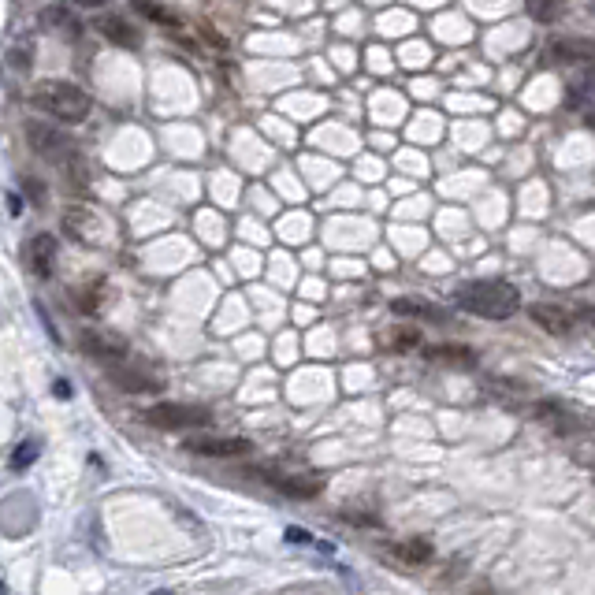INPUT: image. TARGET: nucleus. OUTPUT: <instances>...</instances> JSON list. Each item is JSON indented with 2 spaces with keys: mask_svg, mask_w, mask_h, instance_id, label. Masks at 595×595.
<instances>
[{
  "mask_svg": "<svg viewBox=\"0 0 595 595\" xmlns=\"http://www.w3.org/2000/svg\"><path fill=\"white\" fill-rule=\"evenodd\" d=\"M395 555L402 558V562H428L432 558V543L428 540H402V543H395Z\"/></svg>",
  "mask_w": 595,
  "mask_h": 595,
  "instance_id": "a211bd4d",
  "label": "nucleus"
},
{
  "mask_svg": "<svg viewBox=\"0 0 595 595\" xmlns=\"http://www.w3.org/2000/svg\"><path fill=\"white\" fill-rule=\"evenodd\" d=\"M458 305L465 313L484 320H506L517 313L521 305V291H517L510 279H473L458 287Z\"/></svg>",
  "mask_w": 595,
  "mask_h": 595,
  "instance_id": "f257e3e1",
  "label": "nucleus"
},
{
  "mask_svg": "<svg viewBox=\"0 0 595 595\" xmlns=\"http://www.w3.org/2000/svg\"><path fill=\"white\" fill-rule=\"evenodd\" d=\"M53 395H56V398H71V384H67V380H56Z\"/></svg>",
  "mask_w": 595,
  "mask_h": 595,
  "instance_id": "b1692460",
  "label": "nucleus"
},
{
  "mask_svg": "<svg viewBox=\"0 0 595 595\" xmlns=\"http://www.w3.org/2000/svg\"><path fill=\"white\" fill-rule=\"evenodd\" d=\"M64 231L71 238H79V242H86L90 246L93 242V231H97V220H93V212H82V209H71L64 216Z\"/></svg>",
  "mask_w": 595,
  "mask_h": 595,
  "instance_id": "dca6fc26",
  "label": "nucleus"
},
{
  "mask_svg": "<svg viewBox=\"0 0 595 595\" xmlns=\"http://www.w3.org/2000/svg\"><path fill=\"white\" fill-rule=\"evenodd\" d=\"M142 417H146V424L160 428V432H175V428H201V424H209L212 410H205V406H183V402H157Z\"/></svg>",
  "mask_w": 595,
  "mask_h": 595,
  "instance_id": "7ed1b4c3",
  "label": "nucleus"
},
{
  "mask_svg": "<svg viewBox=\"0 0 595 595\" xmlns=\"http://www.w3.org/2000/svg\"><path fill=\"white\" fill-rule=\"evenodd\" d=\"M257 476H265V484L279 488L283 495H291V499H317L324 484H320L317 476H283V473H272V469H253Z\"/></svg>",
  "mask_w": 595,
  "mask_h": 595,
  "instance_id": "20e7f679",
  "label": "nucleus"
},
{
  "mask_svg": "<svg viewBox=\"0 0 595 595\" xmlns=\"http://www.w3.org/2000/svg\"><path fill=\"white\" fill-rule=\"evenodd\" d=\"M287 540L302 543V547H320V551H328L324 543H317V536H313V532H305V529H287Z\"/></svg>",
  "mask_w": 595,
  "mask_h": 595,
  "instance_id": "4be33fe9",
  "label": "nucleus"
},
{
  "mask_svg": "<svg viewBox=\"0 0 595 595\" xmlns=\"http://www.w3.org/2000/svg\"><path fill=\"white\" fill-rule=\"evenodd\" d=\"M391 309H395L398 317H424V320H443V309H436V305L428 302V298H395V302H391Z\"/></svg>",
  "mask_w": 595,
  "mask_h": 595,
  "instance_id": "2eb2a0df",
  "label": "nucleus"
},
{
  "mask_svg": "<svg viewBox=\"0 0 595 595\" xmlns=\"http://www.w3.org/2000/svg\"><path fill=\"white\" fill-rule=\"evenodd\" d=\"M79 4H101V0H79Z\"/></svg>",
  "mask_w": 595,
  "mask_h": 595,
  "instance_id": "393cba45",
  "label": "nucleus"
},
{
  "mask_svg": "<svg viewBox=\"0 0 595 595\" xmlns=\"http://www.w3.org/2000/svg\"><path fill=\"white\" fill-rule=\"evenodd\" d=\"M108 380H112L119 391H127V395H153V391H160V387H164L157 376L138 372V369H112V372H108Z\"/></svg>",
  "mask_w": 595,
  "mask_h": 595,
  "instance_id": "9d476101",
  "label": "nucleus"
},
{
  "mask_svg": "<svg viewBox=\"0 0 595 595\" xmlns=\"http://www.w3.org/2000/svg\"><path fill=\"white\" fill-rule=\"evenodd\" d=\"M134 12L153 19V23H160V27H179V15L168 12V8H160V4H153V0H134Z\"/></svg>",
  "mask_w": 595,
  "mask_h": 595,
  "instance_id": "6ab92c4d",
  "label": "nucleus"
},
{
  "mask_svg": "<svg viewBox=\"0 0 595 595\" xmlns=\"http://www.w3.org/2000/svg\"><path fill=\"white\" fill-rule=\"evenodd\" d=\"M428 357L432 361H439V365H454V369H473L476 354L469 350V346H428Z\"/></svg>",
  "mask_w": 595,
  "mask_h": 595,
  "instance_id": "4468645a",
  "label": "nucleus"
},
{
  "mask_svg": "<svg viewBox=\"0 0 595 595\" xmlns=\"http://www.w3.org/2000/svg\"><path fill=\"white\" fill-rule=\"evenodd\" d=\"M79 346L82 354L97 357V361H119V357L127 354V343L119 339V335H112V331H82L79 335Z\"/></svg>",
  "mask_w": 595,
  "mask_h": 595,
  "instance_id": "0eeeda50",
  "label": "nucleus"
},
{
  "mask_svg": "<svg viewBox=\"0 0 595 595\" xmlns=\"http://www.w3.org/2000/svg\"><path fill=\"white\" fill-rule=\"evenodd\" d=\"M569 0H529V15L540 19V23H555L558 15L566 12Z\"/></svg>",
  "mask_w": 595,
  "mask_h": 595,
  "instance_id": "aec40b11",
  "label": "nucleus"
},
{
  "mask_svg": "<svg viewBox=\"0 0 595 595\" xmlns=\"http://www.w3.org/2000/svg\"><path fill=\"white\" fill-rule=\"evenodd\" d=\"M56 253H60V242L53 235H34L27 242V268L38 279H49L56 268Z\"/></svg>",
  "mask_w": 595,
  "mask_h": 595,
  "instance_id": "423d86ee",
  "label": "nucleus"
},
{
  "mask_svg": "<svg viewBox=\"0 0 595 595\" xmlns=\"http://www.w3.org/2000/svg\"><path fill=\"white\" fill-rule=\"evenodd\" d=\"M183 450H190V454H205V458H235V454H250L253 443H250V439H212V436H201V439H186Z\"/></svg>",
  "mask_w": 595,
  "mask_h": 595,
  "instance_id": "6e6552de",
  "label": "nucleus"
},
{
  "mask_svg": "<svg viewBox=\"0 0 595 595\" xmlns=\"http://www.w3.org/2000/svg\"><path fill=\"white\" fill-rule=\"evenodd\" d=\"M529 313H532V320H536L543 331H551V335H566V331H573V313L555 302H536Z\"/></svg>",
  "mask_w": 595,
  "mask_h": 595,
  "instance_id": "1a4fd4ad",
  "label": "nucleus"
},
{
  "mask_svg": "<svg viewBox=\"0 0 595 595\" xmlns=\"http://www.w3.org/2000/svg\"><path fill=\"white\" fill-rule=\"evenodd\" d=\"M34 105L60 123H82L90 116V93L64 79H45L34 86Z\"/></svg>",
  "mask_w": 595,
  "mask_h": 595,
  "instance_id": "f03ea898",
  "label": "nucleus"
},
{
  "mask_svg": "<svg viewBox=\"0 0 595 595\" xmlns=\"http://www.w3.org/2000/svg\"><path fill=\"white\" fill-rule=\"evenodd\" d=\"M547 56L555 60V64H588L592 60V45L581 38H569V41H555Z\"/></svg>",
  "mask_w": 595,
  "mask_h": 595,
  "instance_id": "ddd939ff",
  "label": "nucleus"
},
{
  "mask_svg": "<svg viewBox=\"0 0 595 595\" xmlns=\"http://www.w3.org/2000/svg\"><path fill=\"white\" fill-rule=\"evenodd\" d=\"M27 142L34 146V153L45 160H64L67 157V138L64 131H56V127H49V123H30L27 127Z\"/></svg>",
  "mask_w": 595,
  "mask_h": 595,
  "instance_id": "39448f33",
  "label": "nucleus"
},
{
  "mask_svg": "<svg viewBox=\"0 0 595 595\" xmlns=\"http://www.w3.org/2000/svg\"><path fill=\"white\" fill-rule=\"evenodd\" d=\"M380 343L387 350H413V346H421V331L413 328H391L387 335H380Z\"/></svg>",
  "mask_w": 595,
  "mask_h": 595,
  "instance_id": "f3484780",
  "label": "nucleus"
},
{
  "mask_svg": "<svg viewBox=\"0 0 595 595\" xmlns=\"http://www.w3.org/2000/svg\"><path fill=\"white\" fill-rule=\"evenodd\" d=\"M38 454H41V443H38V439H23V443L15 447V454H12V469H15V473H23V469H30V465L38 462Z\"/></svg>",
  "mask_w": 595,
  "mask_h": 595,
  "instance_id": "412c9836",
  "label": "nucleus"
},
{
  "mask_svg": "<svg viewBox=\"0 0 595 595\" xmlns=\"http://www.w3.org/2000/svg\"><path fill=\"white\" fill-rule=\"evenodd\" d=\"M97 30H101L112 45H119V49H138V45H142V34H138L131 23H123L119 15H101V19H97Z\"/></svg>",
  "mask_w": 595,
  "mask_h": 595,
  "instance_id": "9b49d317",
  "label": "nucleus"
},
{
  "mask_svg": "<svg viewBox=\"0 0 595 595\" xmlns=\"http://www.w3.org/2000/svg\"><path fill=\"white\" fill-rule=\"evenodd\" d=\"M41 27L56 30V34H67V38L75 41L82 34V23L75 19V12L67 8V4H49L45 12H41Z\"/></svg>",
  "mask_w": 595,
  "mask_h": 595,
  "instance_id": "f8f14e48",
  "label": "nucleus"
},
{
  "mask_svg": "<svg viewBox=\"0 0 595 595\" xmlns=\"http://www.w3.org/2000/svg\"><path fill=\"white\" fill-rule=\"evenodd\" d=\"M23 190H27L34 201H45V186H41L38 179H23Z\"/></svg>",
  "mask_w": 595,
  "mask_h": 595,
  "instance_id": "5701e85b",
  "label": "nucleus"
}]
</instances>
